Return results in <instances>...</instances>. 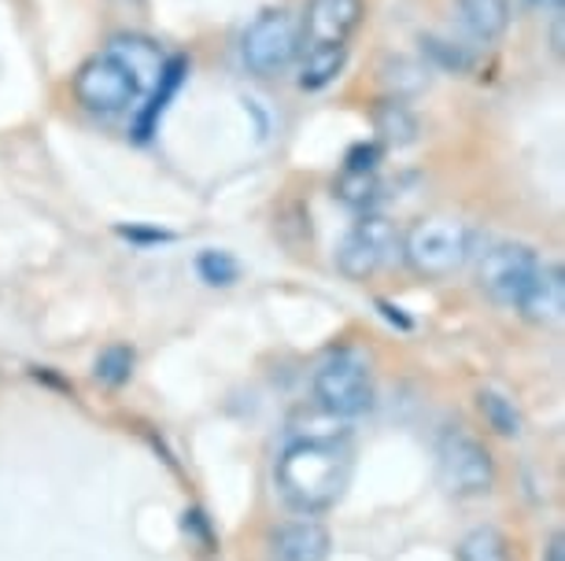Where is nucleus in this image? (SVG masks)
Instances as JSON below:
<instances>
[{
    "instance_id": "nucleus-1",
    "label": "nucleus",
    "mask_w": 565,
    "mask_h": 561,
    "mask_svg": "<svg viewBox=\"0 0 565 561\" xmlns=\"http://www.w3.org/2000/svg\"><path fill=\"white\" fill-rule=\"evenodd\" d=\"M351 451L344 436H296L277 458V488L300 514H322L344 499Z\"/></svg>"
},
{
    "instance_id": "nucleus-2",
    "label": "nucleus",
    "mask_w": 565,
    "mask_h": 561,
    "mask_svg": "<svg viewBox=\"0 0 565 561\" xmlns=\"http://www.w3.org/2000/svg\"><path fill=\"white\" fill-rule=\"evenodd\" d=\"M469 256H473V229L447 215L422 218L403 237V259L422 278H451L466 267Z\"/></svg>"
},
{
    "instance_id": "nucleus-3",
    "label": "nucleus",
    "mask_w": 565,
    "mask_h": 561,
    "mask_svg": "<svg viewBox=\"0 0 565 561\" xmlns=\"http://www.w3.org/2000/svg\"><path fill=\"white\" fill-rule=\"evenodd\" d=\"M315 399L326 414H333L340 421L362 418L373 407V374L370 363L359 352L329 355L322 366L315 369Z\"/></svg>"
},
{
    "instance_id": "nucleus-4",
    "label": "nucleus",
    "mask_w": 565,
    "mask_h": 561,
    "mask_svg": "<svg viewBox=\"0 0 565 561\" xmlns=\"http://www.w3.org/2000/svg\"><path fill=\"white\" fill-rule=\"evenodd\" d=\"M303 48L300 23L285 8H266L252 19V26L241 37V56L255 78H277L296 63Z\"/></svg>"
},
{
    "instance_id": "nucleus-5",
    "label": "nucleus",
    "mask_w": 565,
    "mask_h": 561,
    "mask_svg": "<svg viewBox=\"0 0 565 561\" xmlns=\"http://www.w3.org/2000/svg\"><path fill=\"white\" fill-rule=\"evenodd\" d=\"M141 93L145 89L137 82V74L115 48L85 60L78 74H74V97L93 115H119L126 108H134Z\"/></svg>"
},
{
    "instance_id": "nucleus-6",
    "label": "nucleus",
    "mask_w": 565,
    "mask_h": 561,
    "mask_svg": "<svg viewBox=\"0 0 565 561\" xmlns=\"http://www.w3.org/2000/svg\"><path fill=\"white\" fill-rule=\"evenodd\" d=\"M436 470H440V484L458 499L469 495H484L495 481L492 454L484 451L481 440H473L462 429H447L436 447Z\"/></svg>"
},
{
    "instance_id": "nucleus-7",
    "label": "nucleus",
    "mask_w": 565,
    "mask_h": 561,
    "mask_svg": "<svg viewBox=\"0 0 565 561\" xmlns=\"http://www.w3.org/2000/svg\"><path fill=\"white\" fill-rule=\"evenodd\" d=\"M543 267L536 248L521 245V240H499L481 256V267H477V281L488 292V300L503 303V306H518L521 292L529 289L536 270Z\"/></svg>"
},
{
    "instance_id": "nucleus-8",
    "label": "nucleus",
    "mask_w": 565,
    "mask_h": 561,
    "mask_svg": "<svg viewBox=\"0 0 565 561\" xmlns=\"http://www.w3.org/2000/svg\"><path fill=\"white\" fill-rule=\"evenodd\" d=\"M396 248H399V233L388 218L362 215L355 226L344 233V240H340L337 270L351 281H366L396 256Z\"/></svg>"
},
{
    "instance_id": "nucleus-9",
    "label": "nucleus",
    "mask_w": 565,
    "mask_h": 561,
    "mask_svg": "<svg viewBox=\"0 0 565 561\" xmlns=\"http://www.w3.org/2000/svg\"><path fill=\"white\" fill-rule=\"evenodd\" d=\"M366 4L362 0H311L303 12V45H348L362 26Z\"/></svg>"
},
{
    "instance_id": "nucleus-10",
    "label": "nucleus",
    "mask_w": 565,
    "mask_h": 561,
    "mask_svg": "<svg viewBox=\"0 0 565 561\" xmlns=\"http://www.w3.org/2000/svg\"><path fill=\"white\" fill-rule=\"evenodd\" d=\"M274 561H326L329 558V532L315 517H296V521L277 525L270 532Z\"/></svg>"
},
{
    "instance_id": "nucleus-11",
    "label": "nucleus",
    "mask_w": 565,
    "mask_h": 561,
    "mask_svg": "<svg viewBox=\"0 0 565 561\" xmlns=\"http://www.w3.org/2000/svg\"><path fill=\"white\" fill-rule=\"evenodd\" d=\"M518 311L529 317L532 325H558L565 317V273L562 267H540L536 278L518 300Z\"/></svg>"
},
{
    "instance_id": "nucleus-12",
    "label": "nucleus",
    "mask_w": 565,
    "mask_h": 561,
    "mask_svg": "<svg viewBox=\"0 0 565 561\" xmlns=\"http://www.w3.org/2000/svg\"><path fill=\"white\" fill-rule=\"evenodd\" d=\"M455 19L473 41L492 45L507 34L510 26V4L507 0H455Z\"/></svg>"
},
{
    "instance_id": "nucleus-13",
    "label": "nucleus",
    "mask_w": 565,
    "mask_h": 561,
    "mask_svg": "<svg viewBox=\"0 0 565 561\" xmlns=\"http://www.w3.org/2000/svg\"><path fill=\"white\" fill-rule=\"evenodd\" d=\"M296 60H300V78H296V86L303 93H318V89H326L329 82H337V74L344 71L348 45H303Z\"/></svg>"
},
{
    "instance_id": "nucleus-14",
    "label": "nucleus",
    "mask_w": 565,
    "mask_h": 561,
    "mask_svg": "<svg viewBox=\"0 0 565 561\" xmlns=\"http://www.w3.org/2000/svg\"><path fill=\"white\" fill-rule=\"evenodd\" d=\"M381 82L388 89V100H414L422 97L425 86H429V63L411 60V56H392L381 67Z\"/></svg>"
},
{
    "instance_id": "nucleus-15",
    "label": "nucleus",
    "mask_w": 565,
    "mask_h": 561,
    "mask_svg": "<svg viewBox=\"0 0 565 561\" xmlns=\"http://www.w3.org/2000/svg\"><path fill=\"white\" fill-rule=\"evenodd\" d=\"M181 78H185V60H181V56L167 60L163 74H159V82H156L152 100H148V108L141 111V122H137V137H141V141H148V137H152V126H156L159 115L167 111L170 97H174L178 86H181Z\"/></svg>"
},
{
    "instance_id": "nucleus-16",
    "label": "nucleus",
    "mask_w": 565,
    "mask_h": 561,
    "mask_svg": "<svg viewBox=\"0 0 565 561\" xmlns=\"http://www.w3.org/2000/svg\"><path fill=\"white\" fill-rule=\"evenodd\" d=\"M373 126H377V133L385 144H411L414 137H418V119H414L403 100L377 104V111H373Z\"/></svg>"
},
{
    "instance_id": "nucleus-17",
    "label": "nucleus",
    "mask_w": 565,
    "mask_h": 561,
    "mask_svg": "<svg viewBox=\"0 0 565 561\" xmlns=\"http://www.w3.org/2000/svg\"><path fill=\"white\" fill-rule=\"evenodd\" d=\"M422 52L433 67H440L447 74H469L473 71L477 56L469 52V45L462 41H451V37H440V34H422Z\"/></svg>"
},
{
    "instance_id": "nucleus-18",
    "label": "nucleus",
    "mask_w": 565,
    "mask_h": 561,
    "mask_svg": "<svg viewBox=\"0 0 565 561\" xmlns=\"http://www.w3.org/2000/svg\"><path fill=\"white\" fill-rule=\"evenodd\" d=\"M458 561H510L507 536L492 525H481L462 536L458 543Z\"/></svg>"
},
{
    "instance_id": "nucleus-19",
    "label": "nucleus",
    "mask_w": 565,
    "mask_h": 561,
    "mask_svg": "<svg viewBox=\"0 0 565 561\" xmlns=\"http://www.w3.org/2000/svg\"><path fill=\"white\" fill-rule=\"evenodd\" d=\"M477 403H481V414L488 418V425H492L499 436H521V410L514 407V399L499 396V391H481L477 396Z\"/></svg>"
},
{
    "instance_id": "nucleus-20",
    "label": "nucleus",
    "mask_w": 565,
    "mask_h": 561,
    "mask_svg": "<svg viewBox=\"0 0 565 561\" xmlns=\"http://www.w3.org/2000/svg\"><path fill=\"white\" fill-rule=\"evenodd\" d=\"M196 273L204 278L211 289H230V284H237L241 278V262L230 256V251H200L196 256Z\"/></svg>"
},
{
    "instance_id": "nucleus-21",
    "label": "nucleus",
    "mask_w": 565,
    "mask_h": 561,
    "mask_svg": "<svg viewBox=\"0 0 565 561\" xmlns=\"http://www.w3.org/2000/svg\"><path fill=\"white\" fill-rule=\"evenodd\" d=\"M134 374V352L126 344H111V347H104L100 358H97V380H104V385H111V388H119L126 385Z\"/></svg>"
},
{
    "instance_id": "nucleus-22",
    "label": "nucleus",
    "mask_w": 565,
    "mask_h": 561,
    "mask_svg": "<svg viewBox=\"0 0 565 561\" xmlns=\"http://www.w3.org/2000/svg\"><path fill=\"white\" fill-rule=\"evenodd\" d=\"M377 144H359L355 152L348 155V174H373V166H377Z\"/></svg>"
},
{
    "instance_id": "nucleus-23",
    "label": "nucleus",
    "mask_w": 565,
    "mask_h": 561,
    "mask_svg": "<svg viewBox=\"0 0 565 561\" xmlns=\"http://www.w3.org/2000/svg\"><path fill=\"white\" fill-rule=\"evenodd\" d=\"M551 48L562 56L565 48V23H562V12H554V30H551Z\"/></svg>"
},
{
    "instance_id": "nucleus-24",
    "label": "nucleus",
    "mask_w": 565,
    "mask_h": 561,
    "mask_svg": "<svg viewBox=\"0 0 565 561\" xmlns=\"http://www.w3.org/2000/svg\"><path fill=\"white\" fill-rule=\"evenodd\" d=\"M543 561H565V543H562V536H554V539H551L547 558H543Z\"/></svg>"
},
{
    "instance_id": "nucleus-25",
    "label": "nucleus",
    "mask_w": 565,
    "mask_h": 561,
    "mask_svg": "<svg viewBox=\"0 0 565 561\" xmlns=\"http://www.w3.org/2000/svg\"><path fill=\"white\" fill-rule=\"evenodd\" d=\"M536 12H562V0H529Z\"/></svg>"
}]
</instances>
